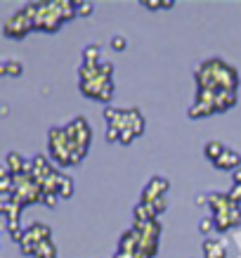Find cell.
Here are the masks:
<instances>
[{
  "label": "cell",
  "instance_id": "cb8c5ba5",
  "mask_svg": "<svg viewBox=\"0 0 241 258\" xmlns=\"http://www.w3.org/2000/svg\"><path fill=\"white\" fill-rule=\"evenodd\" d=\"M97 59H100V45H88L83 50V62L97 64Z\"/></svg>",
  "mask_w": 241,
  "mask_h": 258
},
{
  "label": "cell",
  "instance_id": "d4e9b609",
  "mask_svg": "<svg viewBox=\"0 0 241 258\" xmlns=\"http://www.w3.org/2000/svg\"><path fill=\"white\" fill-rule=\"evenodd\" d=\"M210 230H215V220L213 218H201L199 220V232H201V235H208Z\"/></svg>",
  "mask_w": 241,
  "mask_h": 258
},
{
  "label": "cell",
  "instance_id": "484cf974",
  "mask_svg": "<svg viewBox=\"0 0 241 258\" xmlns=\"http://www.w3.org/2000/svg\"><path fill=\"white\" fill-rule=\"evenodd\" d=\"M100 76L114 81V64H111V62H102L100 64Z\"/></svg>",
  "mask_w": 241,
  "mask_h": 258
},
{
  "label": "cell",
  "instance_id": "4316f807",
  "mask_svg": "<svg viewBox=\"0 0 241 258\" xmlns=\"http://www.w3.org/2000/svg\"><path fill=\"white\" fill-rule=\"evenodd\" d=\"M151 206H154L156 216H161V213H164L166 209H168V195H166V197H158V199H156V202L151 204Z\"/></svg>",
  "mask_w": 241,
  "mask_h": 258
},
{
  "label": "cell",
  "instance_id": "8992f818",
  "mask_svg": "<svg viewBox=\"0 0 241 258\" xmlns=\"http://www.w3.org/2000/svg\"><path fill=\"white\" fill-rule=\"evenodd\" d=\"M140 242H142V235L137 227H130V230H125L121 239H118V251H125V253H130L135 256L137 251H140Z\"/></svg>",
  "mask_w": 241,
  "mask_h": 258
},
{
  "label": "cell",
  "instance_id": "1f68e13d",
  "mask_svg": "<svg viewBox=\"0 0 241 258\" xmlns=\"http://www.w3.org/2000/svg\"><path fill=\"white\" fill-rule=\"evenodd\" d=\"M125 45H128V43H125L123 36H114V38H111V47H114V50H118V52H121V50H125Z\"/></svg>",
  "mask_w": 241,
  "mask_h": 258
},
{
  "label": "cell",
  "instance_id": "277c9868",
  "mask_svg": "<svg viewBox=\"0 0 241 258\" xmlns=\"http://www.w3.org/2000/svg\"><path fill=\"white\" fill-rule=\"evenodd\" d=\"M64 128H66V138H69V142L73 145V149L81 152V154H88L90 140H93V131H90V125H88L86 118L78 116V118H73L69 125H64Z\"/></svg>",
  "mask_w": 241,
  "mask_h": 258
},
{
  "label": "cell",
  "instance_id": "5bb4252c",
  "mask_svg": "<svg viewBox=\"0 0 241 258\" xmlns=\"http://www.w3.org/2000/svg\"><path fill=\"white\" fill-rule=\"evenodd\" d=\"M0 213H3L5 223H17V220H19V216H22V204L3 202V204H0Z\"/></svg>",
  "mask_w": 241,
  "mask_h": 258
},
{
  "label": "cell",
  "instance_id": "ba28073f",
  "mask_svg": "<svg viewBox=\"0 0 241 258\" xmlns=\"http://www.w3.org/2000/svg\"><path fill=\"white\" fill-rule=\"evenodd\" d=\"M203 256L206 258H225L227 256V242L220 237H208L203 242Z\"/></svg>",
  "mask_w": 241,
  "mask_h": 258
},
{
  "label": "cell",
  "instance_id": "9a60e30c",
  "mask_svg": "<svg viewBox=\"0 0 241 258\" xmlns=\"http://www.w3.org/2000/svg\"><path fill=\"white\" fill-rule=\"evenodd\" d=\"M236 104V93H215V114L227 111Z\"/></svg>",
  "mask_w": 241,
  "mask_h": 258
},
{
  "label": "cell",
  "instance_id": "44dd1931",
  "mask_svg": "<svg viewBox=\"0 0 241 258\" xmlns=\"http://www.w3.org/2000/svg\"><path fill=\"white\" fill-rule=\"evenodd\" d=\"M210 114H215V109L208 107V104H199V102H194V104L189 107V118H203V116H210Z\"/></svg>",
  "mask_w": 241,
  "mask_h": 258
},
{
  "label": "cell",
  "instance_id": "7a4b0ae2",
  "mask_svg": "<svg viewBox=\"0 0 241 258\" xmlns=\"http://www.w3.org/2000/svg\"><path fill=\"white\" fill-rule=\"evenodd\" d=\"M29 31H36V5H24L19 12L10 17L5 26H3V33L8 38H15V40H22L24 36Z\"/></svg>",
  "mask_w": 241,
  "mask_h": 258
},
{
  "label": "cell",
  "instance_id": "e0dca14e",
  "mask_svg": "<svg viewBox=\"0 0 241 258\" xmlns=\"http://www.w3.org/2000/svg\"><path fill=\"white\" fill-rule=\"evenodd\" d=\"M213 220H215V230H218V232H227V230L234 227L232 218H229V209H227V211L213 213Z\"/></svg>",
  "mask_w": 241,
  "mask_h": 258
},
{
  "label": "cell",
  "instance_id": "4dcf8cb0",
  "mask_svg": "<svg viewBox=\"0 0 241 258\" xmlns=\"http://www.w3.org/2000/svg\"><path fill=\"white\" fill-rule=\"evenodd\" d=\"M135 138H137V135L132 133L130 128H125V131H121V145H130V142L135 140Z\"/></svg>",
  "mask_w": 241,
  "mask_h": 258
},
{
  "label": "cell",
  "instance_id": "f546056e",
  "mask_svg": "<svg viewBox=\"0 0 241 258\" xmlns=\"http://www.w3.org/2000/svg\"><path fill=\"white\" fill-rule=\"evenodd\" d=\"M107 142H121V131L118 128H107Z\"/></svg>",
  "mask_w": 241,
  "mask_h": 258
},
{
  "label": "cell",
  "instance_id": "8fae6325",
  "mask_svg": "<svg viewBox=\"0 0 241 258\" xmlns=\"http://www.w3.org/2000/svg\"><path fill=\"white\" fill-rule=\"evenodd\" d=\"M215 168H220V171H236V168H241V157H239V152H234V149L227 147L225 149V154L215 161Z\"/></svg>",
  "mask_w": 241,
  "mask_h": 258
},
{
  "label": "cell",
  "instance_id": "e575fe53",
  "mask_svg": "<svg viewBox=\"0 0 241 258\" xmlns=\"http://www.w3.org/2000/svg\"><path fill=\"white\" fill-rule=\"evenodd\" d=\"M229 195H232V199L236 204H241V185H234V187L229 189Z\"/></svg>",
  "mask_w": 241,
  "mask_h": 258
},
{
  "label": "cell",
  "instance_id": "836d02e7",
  "mask_svg": "<svg viewBox=\"0 0 241 258\" xmlns=\"http://www.w3.org/2000/svg\"><path fill=\"white\" fill-rule=\"evenodd\" d=\"M142 5L149 10H156V8H164V0H142Z\"/></svg>",
  "mask_w": 241,
  "mask_h": 258
},
{
  "label": "cell",
  "instance_id": "ac0fdd59",
  "mask_svg": "<svg viewBox=\"0 0 241 258\" xmlns=\"http://www.w3.org/2000/svg\"><path fill=\"white\" fill-rule=\"evenodd\" d=\"M24 74V67L22 62H17V59H5L3 67H0V76H22Z\"/></svg>",
  "mask_w": 241,
  "mask_h": 258
},
{
  "label": "cell",
  "instance_id": "2e32d148",
  "mask_svg": "<svg viewBox=\"0 0 241 258\" xmlns=\"http://www.w3.org/2000/svg\"><path fill=\"white\" fill-rule=\"evenodd\" d=\"M225 149H227V147L222 145V142L210 140V142H206V147H203V154L208 157V161H213V164H215V161H218V159L225 154Z\"/></svg>",
  "mask_w": 241,
  "mask_h": 258
},
{
  "label": "cell",
  "instance_id": "ffe728a7",
  "mask_svg": "<svg viewBox=\"0 0 241 258\" xmlns=\"http://www.w3.org/2000/svg\"><path fill=\"white\" fill-rule=\"evenodd\" d=\"M36 258H57V246L52 239H47V242L38 244V249H36Z\"/></svg>",
  "mask_w": 241,
  "mask_h": 258
},
{
  "label": "cell",
  "instance_id": "8d00e7d4",
  "mask_svg": "<svg viewBox=\"0 0 241 258\" xmlns=\"http://www.w3.org/2000/svg\"><path fill=\"white\" fill-rule=\"evenodd\" d=\"M114 258H132L130 253H125V251H118L116 249V253H114Z\"/></svg>",
  "mask_w": 241,
  "mask_h": 258
},
{
  "label": "cell",
  "instance_id": "6da1fadb",
  "mask_svg": "<svg viewBox=\"0 0 241 258\" xmlns=\"http://www.w3.org/2000/svg\"><path fill=\"white\" fill-rule=\"evenodd\" d=\"M194 79L199 90H210V93H236V86H239L236 69L218 57L199 64L194 69Z\"/></svg>",
  "mask_w": 241,
  "mask_h": 258
},
{
  "label": "cell",
  "instance_id": "f1b7e54d",
  "mask_svg": "<svg viewBox=\"0 0 241 258\" xmlns=\"http://www.w3.org/2000/svg\"><path fill=\"white\" fill-rule=\"evenodd\" d=\"M111 97H114V81H111L109 86L102 90V95H100V102H111Z\"/></svg>",
  "mask_w": 241,
  "mask_h": 258
},
{
  "label": "cell",
  "instance_id": "4fadbf2b",
  "mask_svg": "<svg viewBox=\"0 0 241 258\" xmlns=\"http://www.w3.org/2000/svg\"><path fill=\"white\" fill-rule=\"evenodd\" d=\"M125 128H130L137 138L144 133V118H142L140 109H125Z\"/></svg>",
  "mask_w": 241,
  "mask_h": 258
},
{
  "label": "cell",
  "instance_id": "603a6c76",
  "mask_svg": "<svg viewBox=\"0 0 241 258\" xmlns=\"http://www.w3.org/2000/svg\"><path fill=\"white\" fill-rule=\"evenodd\" d=\"M73 195V180L69 175H62L59 178V199H69Z\"/></svg>",
  "mask_w": 241,
  "mask_h": 258
},
{
  "label": "cell",
  "instance_id": "52a82bcc",
  "mask_svg": "<svg viewBox=\"0 0 241 258\" xmlns=\"http://www.w3.org/2000/svg\"><path fill=\"white\" fill-rule=\"evenodd\" d=\"M24 239H29V242H33L38 246V244L52 239V230H50L45 223H33L31 227H26V237H24Z\"/></svg>",
  "mask_w": 241,
  "mask_h": 258
},
{
  "label": "cell",
  "instance_id": "9c48e42d",
  "mask_svg": "<svg viewBox=\"0 0 241 258\" xmlns=\"http://www.w3.org/2000/svg\"><path fill=\"white\" fill-rule=\"evenodd\" d=\"M234 199L229 192H210L208 195V206H210V211L213 213H218V211H227V209H232L234 206Z\"/></svg>",
  "mask_w": 241,
  "mask_h": 258
},
{
  "label": "cell",
  "instance_id": "d6a6232c",
  "mask_svg": "<svg viewBox=\"0 0 241 258\" xmlns=\"http://www.w3.org/2000/svg\"><path fill=\"white\" fill-rule=\"evenodd\" d=\"M78 15H81V17H90V15H93V5H90V3H78Z\"/></svg>",
  "mask_w": 241,
  "mask_h": 258
},
{
  "label": "cell",
  "instance_id": "5b68a950",
  "mask_svg": "<svg viewBox=\"0 0 241 258\" xmlns=\"http://www.w3.org/2000/svg\"><path fill=\"white\" fill-rule=\"evenodd\" d=\"M168 189H171V182L164 178V175H154V178L147 182V187L142 192V204H154L158 197H166L168 195Z\"/></svg>",
  "mask_w": 241,
  "mask_h": 258
},
{
  "label": "cell",
  "instance_id": "d590c367",
  "mask_svg": "<svg viewBox=\"0 0 241 258\" xmlns=\"http://www.w3.org/2000/svg\"><path fill=\"white\" fill-rule=\"evenodd\" d=\"M57 199H59L57 195H45V206H50V209H55V206H57Z\"/></svg>",
  "mask_w": 241,
  "mask_h": 258
},
{
  "label": "cell",
  "instance_id": "7402d4cb",
  "mask_svg": "<svg viewBox=\"0 0 241 258\" xmlns=\"http://www.w3.org/2000/svg\"><path fill=\"white\" fill-rule=\"evenodd\" d=\"M5 230L10 232L12 242H17V244H22V242H24V237H26V230H22L19 220H17V223H5Z\"/></svg>",
  "mask_w": 241,
  "mask_h": 258
},
{
  "label": "cell",
  "instance_id": "30bf717a",
  "mask_svg": "<svg viewBox=\"0 0 241 258\" xmlns=\"http://www.w3.org/2000/svg\"><path fill=\"white\" fill-rule=\"evenodd\" d=\"M111 81L109 79H104V76H97V79L93 81H86V83H81V93L86 95V97H93V100H100V95L102 90L109 86Z\"/></svg>",
  "mask_w": 241,
  "mask_h": 258
},
{
  "label": "cell",
  "instance_id": "d6986e66",
  "mask_svg": "<svg viewBox=\"0 0 241 258\" xmlns=\"http://www.w3.org/2000/svg\"><path fill=\"white\" fill-rule=\"evenodd\" d=\"M100 76V64H90V62H83V67L78 69V79L81 83H86V81H93Z\"/></svg>",
  "mask_w": 241,
  "mask_h": 258
},
{
  "label": "cell",
  "instance_id": "7c38bea8",
  "mask_svg": "<svg viewBox=\"0 0 241 258\" xmlns=\"http://www.w3.org/2000/svg\"><path fill=\"white\" fill-rule=\"evenodd\" d=\"M26 164H29V161H26V159H24L19 152H10L8 157H5V164H3V168H8V171L17 178V175L26 173Z\"/></svg>",
  "mask_w": 241,
  "mask_h": 258
},
{
  "label": "cell",
  "instance_id": "83f0119b",
  "mask_svg": "<svg viewBox=\"0 0 241 258\" xmlns=\"http://www.w3.org/2000/svg\"><path fill=\"white\" fill-rule=\"evenodd\" d=\"M19 249H22L24 256H36V249H38V246L33 242H29V239H24V242L19 244Z\"/></svg>",
  "mask_w": 241,
  "mask_h": 258
},
{
  "label": "cell",
  "instance_id": "3957f363",
  "mask_svg": "<svg viewBox=\"0 0 241 258\" xmlns=\"http://www.w3.org/2000/svg\"><path fill=\"white\" fill-rule=\"evenodd\" d=\"M47 140H50V154L59 166H69L71 152H73V145L66 138V128H50L47 133Z\"/></svg>",
  "mask_w": 241,
  "mask_h": 258
}]
</instances>
